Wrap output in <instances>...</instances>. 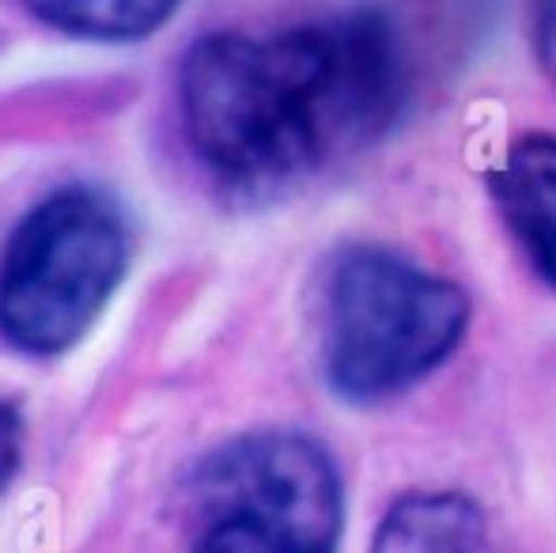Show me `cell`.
I'll list each match as a JSON object with an SVG mask.
<instances>
[{"label":"cell","instance_id":"cell-1","mask_svg":"<svg viewBox=\"0 0 556 553\" xmlns=\"http://www.w3.org/2000/svg\"><path fill=\"white\" fill-rule=\"evenodd\" d=\"M409 103V58L379 8L277 35L216 30L178 65V114L198 163L247 198L280 193L375 144Z\"/></svg>","mask_w":556,"mask_h":553},{"label":"cell","instance_id":"cell-2","mask_svg":"<svg viewBox=\"0 0 556 553\" xmlns=\"http://www.w3.org/2000/svg\"><path fill=\"white\" fill-rule=\"evenodd\" d=\"M318 364L352 406H379L440 372L469 330L451 277L382 243H344L318 280Z\"/></svg>","mask_w":556,"mask_h":553},{"label":"cell","instance_id":"cell-3","mask_svg":"<svg viewBox=\"0 0 556 553\" xmlns=\"http://www.w3.org/2000/svg\"><path fill=\"white\" fill-rule=\"evenodd\" d=\"M182 512L186 553H337L344 481L323 440L257 428L201 458Z\"/></svg>","mask_w":556,"mask_h":553},{"label":"cell","instance_id":"cell-4","mask_svg":"<svg viewBox=\"0 0 556 553\" xmlns=\"http://www.w3.org/2000/svg\"><path fill=\"white\" fill-rule=\"evenodd\" d=\"M129 251V224L103 190H53L0 254V338L27 356L68 353L114 300Z\"/></svg>","mask_w":556,"mask_h":553},{"label":"cell","instance_id":"cell-5","mask_svg":"<svg viewBox=\"0 0 556 553\" xmlns=\"http://www.w3.org/2000/svg\"><path fill=\"white\" fill-rule=\"evenodd\" d=\"M484 178L522 259L556 292V134L530 129L515 137Z\"/></svg>","mask_w":556,"mask_h":553},{"label":"cell","instance_id":"cell-6","mask_svg":"<svg viewBox=\"0 0 556 553\" xmlns=\"http://www.w3.org/2000/svg\"><path fill=\"white\" fill-rule=\"evenodd\" d=\"M371 553H496L489 519L458 489H413L379 519Z\"/></svg>","mask_w":556,"mask_h":553},{"label":"cell","instance_id":"cell-7","mask_svg":"<svg viewBox=\"0 0 556 553\" xmlns=\"http://www.w3.org/2000/svg\"><path fill=\"white\" fill-rule=\"evenodd\" d=\"M38 23L91 42H137L175 15L178 0H15Z\"/></svg>","mask_w":556,"mask_h":553},{"label":"cell","instance_id":"cell-8","mask_svg":"<svg viewBox=\"0 0 556 553\" xmlns=\"http://www.w3.org/2000/svg\"><path fill=\"white\" fill-rule=\"evenodd\" d=\"M530 46L545 80L556 84V0H534L530 12Z\"/></svg>","mask_w":556,"mask_h":553},{"label":"cell","instance_id":"cell-9","mask_svg":"<svg viewBox=\"0 0 556 553\" xmlns=\"http://www.w3.org/2000/svg\"><path fill=\"white\" fill-rule=\"evenodd\" d=\"M23 458V417L12 402L0 399V497L12 486Z\"/></svg>","mask_w":556,"mask_h":553}]
</instances>
